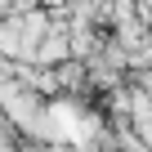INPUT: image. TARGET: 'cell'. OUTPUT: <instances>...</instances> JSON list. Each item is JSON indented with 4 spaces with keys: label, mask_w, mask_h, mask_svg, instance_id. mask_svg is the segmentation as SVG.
Listing matches in <instances>:
<instances>
[{
    "label": "cell",
    "mask_w": 152,
    "mask_h": 152,
    "mask_svg": "<svg viewBox=\"0 0 152 152\" xmlns=\"http://www.w3.org/2000/svg\"><path fill=\"white\" fill-rule=\"evenodd\" d=\"M5 5H9V0H0V14H9V9H5Z\"/></svg>",
    "instance_id": "6da1fadb"
}]
</instances>
